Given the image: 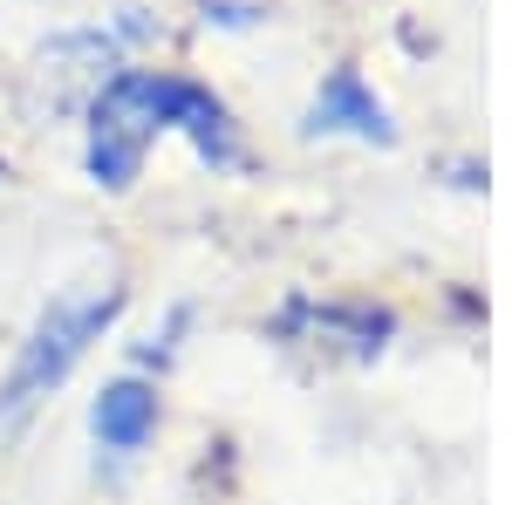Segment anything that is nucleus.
<instances>
[{"label": "nucleus", "mask_w": 512, "mask_h": 505, "mask_svg": "<svg viewBox=\"0 0 512 505\" xmlns=\"http://www.w3.org/2000/svg\"><path fill=\"white\" fill-rule=\"evenodd\" d=\"M117 314H123V287H96V294H62V301H48V314L28 328V342H21L7 383H0V417H28L48 389L69 383V369L110 335Z\"/></svg>", "instance_id": "nucleus-2"}, {"label": "nucleus", "mask_w": 512, "mask_h": 505, "mask_svg": "<svg viewBox=\"0 0 512 505\" xmlns=\"http://www.w3.org/2000/svg\"><path fill=\"white\" fill-rule=\"evenodd\" d=\"M308 137H355V144L390 151L396 123H390V103L369 89L362 69H335V76L315 89V103H308Z\"/></svg>", "instance_id": "nucleus-3"}, {"label": "nucleus", "mask_w": 512, "mask_h": 505, "mask_svg": "<svg viewBox=\"0 0 512 505\" xmlns=\"http://www.w3.org/2000/svg\"><path fill=\"white\" fill-rule=\"evenodd\" d=\"M164 130L192 137V151L212 164V171H239V130L233 110L192 76H164V69H117L89 96V178L103 192H130L144 157Z\"/></svg>", "instance_id": "nucleus-1"}, {"label": "nucleus", "mask_w": 512, "mask_h": 505, "mask_svg": "<svg viewBox=\"0 0 512 505\" xmlns=\"http://www.w3.org/2000/svg\"><path fill=\"white\" fill-rule=\"evenodd\" d=\"M89 430H96V444L103 451H144L151 437H158V389L137 383V376H117V383L96 389V403H89Z\"/></svg>", "instance_id": "nucleus-4"}, {"label": "nucleus", "mask_w": 512, "mask_h": 505, "mask_svg": "<svg viewBox=\"0 0 512 505\" xmlns=\"http://www.w3.org/2000/svg\"><path fill=\"white\" fill-rule=\"evenodd\" d=\"M294 321H315V335L349 342V355H376L383 335H390V314H376V308H308V301H301Z\"/></svg>", "instance_id": "nucleus-5"}]
</instances>
